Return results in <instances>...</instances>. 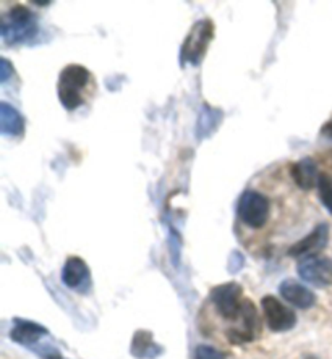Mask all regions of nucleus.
I'll return each instance as SVG.
<instances>
[{
  "label": "nucleus",
  "instance_id": "16",
  "mask_svg": "<svg viewBox=\"0 0 332 359\" xmlns=\"http://www.w3.org/2000/svg\"><path fill=\"white\" fill-rule=\"evenodd\" d=\"M318 194L321 204L324 205L326 210L332 215V178L326 173H321L318 180Z\"/></svg>",
  "mask_w": 332,
  "mask_h": 359
},
{
  "label": "nucleus",
  "instance_id": "6",
  "mask_svg": "<svg viewBox=\"0 0 332 359\" xmlns=\"http://www.w3.org/2000/svg\"><path fill=\"white\" fill-rule=\"evenodd\" d=\"M239 320V325L234 327V329L227 330L229 340L234 343V345H241V343H248L256 339V335L260 334L261 324L260 318H258V311L255 304L251 303L250 299L244 301V306H241L240 316L237 318Z\"/></svg>",
  "mask_w": 332,
  "mask_h": 359
},
{
  "label": "nucleus",
  "instance_id": "20",
  "mask_svg": "<svg viewBox=\"0 0 332 359\" xmlns=\"http://www.w3.org/2000/svg\"><path fill=\"white\" fill-rule=\"evenodd\" d=\"M305 359H316V358H314V356H307Z\"/></svg>",
  "mask_w": 332,
  "mask_h": 359
},
{
  "label": "nucleus",
  "instance_id": "5",
  "mask_svg": "<svg viewBox=\"0 0 332 359\" xmlns=\"http://www.w3.org/2000/svg\"><path fill=\"white\" fill-rule=\"evenodd\" d=\"M241 293H244V290H241L239 283H224L213 288V292H211V301H213L218 313L224 319L237 320L245 301L241 298Z\"/></svg>",
  "mask_w": 332,
  "mask_h": 359
},
{
  "label": "nucleus",
  "instance_id": "15",
  "mask_svg": "<svg viewBox=\"0 0 332 359\" xmlns=\"http://www.w3.org/2000/svg\"><path fill=\"white\" fill-rule=\"evenodd\" d=\"M220 117H223L220 110L211 109L209 105H204L203 112H201V118H199V123H198V135L209 136L215 130V126L219 125Z\"/></svg>",
  "mask_w": 332,
  "mask_h": 359
},
{
  "label": "nucleus",
  "instance_id": "10",
  "mask_svg": "<svg viewBox=\"0 0 332 359\" xmlns=\"http://www.w3.org/2000/svg\"><path fill=\"white\" fill-rule=\"evenodd\" d=\"M62 280L68 288L77 290V292H88L91 285V273L81 257H68L65 266L62 269Z\"/></svg>",
  "mask_w": 332,
  "mask_h": 359
},
{
  "label": "nucleus",
  "instance_id": "13",
  "mask_svg": "<svg viewBox=\"0 0 332 359\" xmlns=\"http://www.w3.org/2000/svg\"><path fill=\"white\" fill-rule=\"evenodd\" d=\"M25 120L17 109L7 102H0V133L5 136H21Z\"/></svg>",
  "mask_w": 332,
  "mask_h": 359
},
{
  "label": "nucleus",
  "instance_id": "2",
  "mask_svg": "<svg viewBox=\"0 0 332 359\" xmlns=\"http://www.w3.org/2000/svg\"><path fill=\"white\" fill-rule=\"evenodd\" d=\"M91 81V72L83 65H68L62 70L57 84L60 104L67 110H77L84 102V91Z\"/></svg>",
  "mask_w": 332,
  "mask_h": 359
},
{
  "label": "nucleus",
  "instance_id": "18",
  "mask_svg": "<svg viewBox=\"0 0 332 359\" xmlns=\"http://www.w3.org/2000/svg\"><path fill=\"white\" fill-rule=\"evenodd\" d=\"M13 75V65L7 59H0V83H7Z\"/></svg>",
  "mask_w": 332,
  "mask_h": 359
},
{
  "label": "nucleus",
  "instance_id": "8",
  "mask_svg": "<svg viewBox=\"0 0 332 359\" xmlns=\"http://www.w3.org/2000/svg\"><path fill=\"white\" fill-rule=\"evenodd\" d=\"M263 311H265L267 325L272 332H287L291 330L297 324V316L293 311L281 303L276 297L267 294L261 299Z\"/></svg>",
  "mask_w": 332,
  "mask_h": 359
},
{
  "label": "nucleus",
  "instance_id": "17",
  "mask_svg": "<svg viewBox=\"0 0 332 359\" xmlns=\"http://www.w3.org/2000/svg\"><path fill=\"white\" fill-rule=\"evenodd\" d=\"M194 359H225L220 351L215 350L213 346L208 345H199L194 350Z\"/></svg>",
  "mask_w": 332,
  "mask_h": 359
},
{
  "label": "nucleus",
  "instance_id": "12",
  "mask_svg": "<svg viewBox=\"0 0 332 359\" xmlns=\"http://www.w3.org/2000/svg\"><path fill=\"white\" fill-rule=\"evenodd\" d=\"M321 173L318 172V163L312 157H303L302 161L292 163L291 177L295 184L303 191H310L318 187V180Z\"/></svg>",
  "mask_w": 332,
  "mask_h": 359
},
{
  "label": "nucleus",
  "instance_id": "11",
  "mask_svg": "<svg viewBox=\"0 0 332 359\" xmlns=\"http://www.w3.org/2000/svg\"><path fill=\"white\" fill-rule=\"evenodd\" d=\"M279 292H281L282 298L286 299L287 303L293 304L295 308L298 309H310L316 303V297L312 290H308L305 285L298 283L297 280H284L281 287H279Z\"/></svg>",
  "mask_w": 332,
  "mask_h": 359
},
{
  "label": "nucleus",
  "instance_id": "3",
  "mask_svg": "<svg viewBox=\"0 0 332 359\" xmlns=\"http://www.w3.org/2000/svg\"><path fill=\"white\" fill-rule=\"evenodd\" d=\"M214 39V23L211 20H199L192 26L182 44L180 63L199 65L206 55L211 41Z\"/></svg>",
  "mask_w": 332,
  "mask_h": 359
},
{
  "label": "nucleus",
  "instance_id": "4",
  "mask_svg": "<svg viewBox=\"0 0 332 359\" xmlns=\"http://www.w3.org/2000/svg\"><path fill=\"white\" fill-rule=\"evenodd\" d=\"M237 215L241 224L253 230H260L271 215V201L255 189H246L237 204Z\"/></svg>",
  "mask_w": 332,
  "mask_h": 359
},
{
  "label": "nucleus",
  "instance_id": "19",
  "mask_svg": "<svg viewBox=\"0 0 332 359\" xmlns=\"http://www.w3.org/2000/svg\"><path fill=\"white\" fill-rule=\"evenodd\" d=\"M319 135L323 136L324 140H328V141H332V118L331 120H328L326 121V123L321 126V131H319Z\"/></svg>",
  "mask_w": 332,
  "mask_h": 359
},
{
  "label": "nucleus",
  "instance_id": "14",
  "mask_svg": "<svg viewBox=\"0 0 332 359\" xmlns=\"http://www.w3.org/2000/svg\"><path fill=\"white\" fill-rule=\"evenodd\" d=\"M44 335H47V330L44 327L39 324H34V322L31 320H21V319L15 320L12 334H10L12 340L21 343V345H33V343L39 341Z\"/></svg>",
  "mask_w": 332,
  "mask_h": 359
},
{
  "label": "nucleus",
  "instance_id": "1",
  "mask_svg": "<svg viewBox=\"0 0 332 359\" xmlns=\"http://www.w3.org/2000/svg\"><path fill=\"white\" fill-rule=\"evenodd\" d=\"M39 25L36 15L28 7L13 5L0 20V34L8 46L28 42L38 34Z\"/></svg>",
  "mask_w": 332,
  "mask_h": 359
},
{
  "label": "nucleus",
  "instance_id": "9",
  "mask_svg": "<svg viewBox=\"0 0 332 359\" xmlns=\"http://www.w3.org/2000/svg\"><path fill=\"white\" fill-rule=\"evenodd\" d=\"M328 241H329V225L319 224L314 226L312 233L307 235L305 238H302L288 248L287 255L291 257L318 256V252L328 246Z\"/></svg>",
  "mask_w": 332,
  "mask_h": 359
},
{
  "label": "nucleus",
  "instance_id": "7",
  "mask_svg": "<svg viewBox=\"0 0 332 359\" xmlns=\"http://www.w3.org/2000/svg\"><path fill=\"white\" fill-rule=\"evenodd\" d=\"M298 276L318 288L329 287L332 285V261L319 256L303 257L298 264Z\"/></svg>",
  "mask_w": 332,
  "mask_h": 359
}]
</instances>
